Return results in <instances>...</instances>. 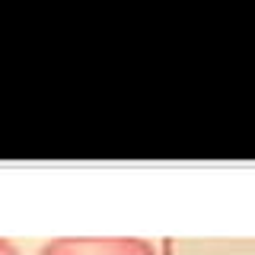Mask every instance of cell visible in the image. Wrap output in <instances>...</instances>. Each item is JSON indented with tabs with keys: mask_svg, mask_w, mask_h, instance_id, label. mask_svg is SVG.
Returning a JSON list of instances; mask_svg holds the SVG:
<instances>
[{
	"mask_svg": "<svg viewBox=\"0 0 255 255\" xmlns=\"http://www.w3.org/2000/svg\"><path fill=\"white\" fill-rule=\"evenodd\" d=\"M38 255H156L143 239H51Z\"/></svg>",
	"mask_w": 255,
	"mask_h": 255,
	"instance_id": "obj_1",
	"label": "cell"
},
{
	"mask_svg": "<svg viewBox=\"0 0 255 255\" xmlns=\"http://www.w3.org/2000/svg\"><path fill=\"white\" fill-rule=\"evenodd\" d=\"M0 255H19V252H16V246H13V243L0 239Z\"/></svg>",
	"mask_w": 255,
	"mask_h": 255,
	"instance_id": "obj_2",
	"label": "cell"
}]
</instances>
